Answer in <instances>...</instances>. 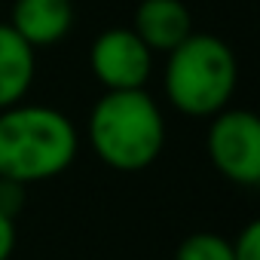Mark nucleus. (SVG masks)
<instances>
[{
    "label": "nucleus",
    "instance_id": "obj_2",
    "mask_svg": "<svg viewBox=\"0 0 260 260\" xmlns=\"http://www.w3.org/2000/svg\"><path fill=\"white\" fill-rule=\"evenodd\" d=\"M89 144L113 172H144L166 147V119L147 89L104 92L89 113Z\"/></svg>",
    "mask_w": 260,
    "mask_h": 260
},
{
    "label": "nucleus",
    "instance_id": "obj_1",
    "mask_svg": "<svg viewBox=\"0 0 260 260\" xmlns=\"http://www.w3.org/2000/svg\"><path fill=\"white\" fill-rule=\"evenodd\" d=\"M80 150V132L68 113L49 104H13L0 110V178L40 184L64 175Z\"/></svg>",
    "mask_w": 260,
    "mask_h": 260
},
{
    "label": "nucleus",
    "instance_id": "obj_5",
    "mask_svg": "<svg viewBox=\"0 0 260 260\" xmlns=\"http://www.w3.org/2000/svg\"><path fill=\"white\" fill-rule=\"evenodd\" d=\"M89 68L107 92L144 89L153 74V52L132 28H107L89 49Z\"/></svg>",
    "mask_w": 260,
    "mask_h": 260
},
{
    "label": "nucleus",
    "instance_id": "obj_3",
    "mask_svg": "<svg viewBox=\"0 0 260 260\" xmlns=\"http://www.w3.org/2000/svg\"><path fill=\"white\" fill-rule=\"evenodd\" d=\"M166 98L175 110L211 119L223 107L239 83V61L233 49L214 34H190L181 46L166 52Z\"/></svg>",
    "mask_w": 260,
    "mask_h": 260
},
{
    "label": "nucleus",
    "instance_id": "obj_4",
    "mask_svg": "<svg viewBox=\"0 0 260 260\" xmlns=\"http://www.w3.org/2000/svg\"><path fill=\"white\" fill-rule=\"evenodd\" d=\"M205 150L211 166L236 187L260 184V119L245 107H223L211 116Z\"/></svg>",
    "mask_w": 260,
    "mask_h": 260
},
{
    "label": "nucleus",
    "instance_id": "obj_12",
    "mask_svg": "<svg viewBox=\"0 0 260 260\" xmlns=\"http://www.w3.org/2000/svg\"><path fill=\"white\" fill-rule=\"evenodd\" d=\"M16 251V217L0 211V260H10Z\"/></svg>",
    "mask_w": 260,
    "mask_h": 260
},
{
    "label": "nucleus",
    "instance_id": "obj_9",
    "mask_svg": "<svg viewBox=\"0 0 260 260\" xmlns=\"http://www.w3.org/2000/svg\"><path fill=\"white\" fill-rule=\"evenodd\" d=\"M175 260H233V245L217 233H193L178 245Z\"/></svg>",
    "mask_w": 260,
    "mask_h": 260
},
{
    "label": "nucleus",
    "instance_id": "obj_8",
    "mask_svg": "<svg viewBox=\"0 0 260 260\" xmlns=\"http://www.w3.org/2000/svg\"><path fill=\"white\" fill-rule=\"evenodd\" d=\"M34 74L37 49H31L10 28V22H0V110L25 101L34 86Z\"/></svg>",
    "mask_w": 260,
    "mask_h": 260
},
{
    "label": "nucleus",
    "instance_id": "obj_7",
    "mask_svg": "<svg viewBox=\"0 0 260 260\" xmlns=\"http://www.w3.org/2000/svg\"><path fill=\"white\" fill-rule=\"evenodd\" d=\"M132 31L150 52H172L193 34V13L184 0H141L132 13Z\"/></svg>",
    "mask_w": 260,
    "mask_h": 260
},
{
    "label": "nucleus",
    "instance_id": "obj_10",
    "mask_svg": "<svg viewBox=\"0 0 260 260\" xmlns=\"http://www.w3.org/2000/svg\"><path fill=\"white\" fill-rule=\"evenodd\" d=\"M233 245V260H260V220H251L242 226Z\"/></svg>",
    "mask_w": 260,
    "mask_h": 260
},
{
    "label": "nucleus",
    "instance_id": "obj_11",
    "mask_svg": "<svg viewBox=\"0 0 260 260\" xmlns=\"http://www.w3.org/2000/svg\"><path fill=\"white\" fill-rule=\"evenodd\" d=\"M25 184L19 181H10V178H0V211L16 217L22 208H25Z\"/></svg>",
    "mask_w": 260,
    "mask_h": 260
},
{
    "label": "nucleus",
    "instance_id": "obj_6",
    "mask_svg": "<svg viewBox=\"0 0 260 260\" xmlns=\"http://www.w3.org/2000/svg\"><path fill=\"white\" fill-rule=\"evenodd\" d=\"M74 0H13L10 28L31 46H55L74 28Z\"/></svg>",
    "mask_w": 260,
    "mask_h": 260
}]
</instances>
